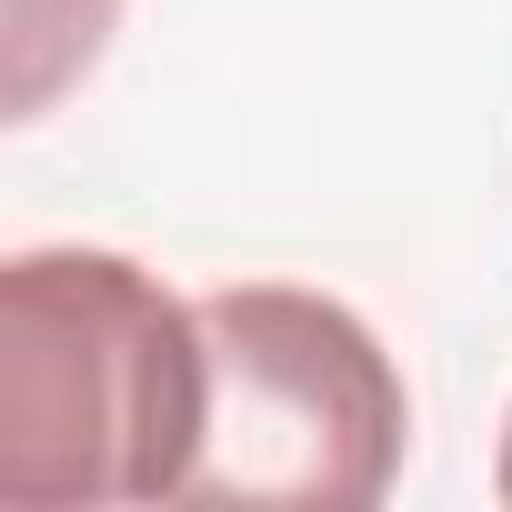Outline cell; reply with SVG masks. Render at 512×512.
Returning <instances> with one entry per match:
<instances>
[{
	"instance_id": "cell-1",
	"label": "cell",
	"mask_w": 512,
	"mask_h": 512,
	"mask_svg": "<svg viewBox=\"0 0 512 512\" xmlns=\"http://www.w3.org/2000/svg\"><path fill=\"white\" fill-rule=\"evenodd\" d=\"M201 312L131 251L41 241L0 262V502H181L201 462Z\"/></svg>"
},
{
	"instance_id": "cell-2",
	"label": "cell",
	"mask_w": 512,
	"mask_h": 512,
	"mask_svg": "<svg viewBox=\"0 0 512 512\" xmlns=\"http://www.w3.org/2000/svg\"><path fill=\"white\" fill-rule=\"evenodd\" d=\"M211 412L181 502H292V512H362L392 492L412 402L372 322L302 282H231L201 292Z\"/></svg>"
},
{
	"instance_id": "cell-3",
	"label": "cell",
	"mask_w": 512,
	"mask_h": 512,
	"mask_svg": "<svg viewBox=\"0 0 512 512\" xmlns=\"http://www.w3.org/2000/svg\"><path fill=\"white\" fill-rule=\"evenodd\" d=\"M492 492L512 502V412H502V462H492Z\"/></svg>"
}]
</instances>
